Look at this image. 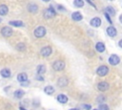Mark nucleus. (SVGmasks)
I'll return each instance as SVG.
<instances>
[{"instance_id": "nucleus-1", "label": "nucleus", "mask_w": 122, "mask_h": 110, "mask_svg": "<svg viewBox=\"0 0 122 110\" xmlns=\"http://www.w3.org/2000/svg\"><path fill=\"white\" fill-rule=\"evenodd\" d=\"M33 33H34L35 37H38V38L43 37V36L46 34V29H45L43 26H39V27H37V28L34 30Z\"/></svg>"}, {"instance_id": "nucleus-2", "label": "nucleus", "mask_w": 122, "mask_h": 110, "mask_svg": "<svg viewBox=\"0 0 122 110\" xmlns=\"http://www.w3.org/2000/svg\"><path fill=\"white\" fill-rule=\"evenodd\" d=\"M108 72H109V68H108L106 65H101V66H99V67L97 68V70H96V74H97L98 76H100V77L106 76V75L108 74Z\"/></svg>"}, {"instance_id": "nucleus-3", "label": "nucleus", "mask_w": 122, "mask_h": 110, "mask_svg": "<svg viewBox=\"0 0 122 110\" xmlns=\"http://www.w3.org/2000/svg\"><path fill=\"white\" fill-rule=\"evenodd\" d=\"M52 68L55 70V71H62L64 70L65 68V62L63 60H56L53 65H52Z\"/></svg>"}, {"instance_id": "nucleus-4", "label": "nucleus", "mask_w": 122, "mask_h": 110, "mask_svg": "<svg viewBox=\"0 0 122 110\" xmlns=\"http://www.w3.org/2000/svg\"><path fill=\"white\" fill-rule=\"evenodd\" d=\"M54 15H55V11H54V9L52 8V6H51L49 9H47V10L44 11V16H45L46 18H51V17H53Z\"/></svg>"}, {"instance_id": "nucleus-5", "label": "nucleus", "mask_w": 122, "mask_h": 110, "mask_svg": "<svg viewBox=\"0 0 122 110\" xmlns=\"http://www.w3.org/2000/svg\"><path fill=\"white\" fill-rule=\"evenodd\" d=\"M120 62V58L118 55H112L110 57H109V63L111 65H117L118 63Z\"/></svg>"}, {"instance_id": "nucleus-6", "label": "nucleus", "mask_w": 122, "mask_h": 110, "mask_svg": "<svg viewBox=\"0 0 122 110\" xmlns=\"http://www.w3.org/2000/svg\"><path fill=\"white\" fill-rule=\"evenodd\" d=\"M1 33H2L3 36L9 37V36H10L12 34V30L10 27H3L2 30H1Z\"/></svg>"}, {"instance_id": "nucleus-7", "label": "nucleus", "mask_w": 122, "mask_h": 110, "mask_svg": "<svg viewBox=\"0 0 122 110\" xmlns=\"http://www.w3.org/2000/svg\"><path fill=\"white\" fill-rule=\"evenodd\" d=\"M51 52H52V50H51V48L50 47V46H46V47H43L42 49H41V51H40V54H41V55H43V56H49L51 54Z\"/></svg>"}, {"instance_id": "nucleus-8", "label": "nucleus", "mask_w": 122, "mask_h": 110, "mask_svg": "<svg viewBox=\"0 0 122 110\" xmlns=\"http://www.w3.org/2000/svg\"><path fill=\"white\" fill-rule=\"evenodd\" d=\"M97 88H98L99 91H102V92L103 91H107L109 89V83L106 82V81H101V82L98 83Z\"/></svg>"}, {"instance_id": "nucleus-9", "label": "nucleus", "mask_w": 122, "mask_h": 110, "mask_svg": "<svg viewBox=\"0 0 122 110\" xmlns=\"http://www.w3.org/2000/svg\"><path fill=\"white\" fill-rule=\"evenodd\" d=\"M107 33H108L109 36H111V37H114V36L116 35L117 32H116V29H115L113 26H110V27L107 28Z\"/></svg>"}, {"instance_id": "nucleus-10", "label": "nucleus", "mask_w": 122, "mask_h": 110, "mask_svg": "<svg viewBox=\"0 0 122 110\" xmlns=\"http://www.w3.org/2000/svg\"><path fill=\"white\" fill-rule=\"evenodd\" d=\"M68 82H69V80H68V78H67V77H60V78L57 80V84H58V86H59V87L67 86V85H68Z\"/></svg>"}, {"instance_id": "nucleus-11", "label": "nucleus", "mask_w": 122, "mask_h": 110, "mask_svg": "<svg viewBox=\"0 0 122 110\" xmlns=\"http://www.w3.org/2000/svg\"><path fill=\"white\" fill-rule=\"evenodd\" d=\"M91 25L94 28H97L101 25V19L99 17H93L92 20H91Z\"/></svg>"}, {"instance_id": "nucleus-12", "label": "nucleus", "mask_w": 122, "mask_h": 110, "mask_svg": "<svg viewBox=\"0 0 122 110\" xmlns=\"http://www.w3.org/2000/svg\"><path fill=\"white\" fill-rule=\"evenodd\" d=\"M71 18H72L74 21H80V20H82L83 16H82V14H81L79 11H74V12L71 14Z\"/></svg>"}, {"instance_id": "nucleus-13", "label": "nucleus", "mask_w": 122, "mask_h": 110, "mask_svg": "<svg viewBox=\"0 0 122 110\" xmlns=\"http://www.w3.org/2000/svg\"><path fill=\"white\" fill-rule=\"evenodd\" d=\"M95 49H96L97 52L103 53V52L105 51V45H104V43H102V42H97L96 45H95Z\"/></svg>"}, {"instance_id": "nucleus-14", "label": "nucleus", "mask_w": 122, "mask_h": 110, "mask_svg": "<svg viewBox=\"0 0 122 110\" xmlns=\"http://www.w3.org/2000/svg\"><path fill=\"white\" fill-rule=\"evenodd\" d=\"M57 100L60 102V103H66L68 101V97L64 94H60L57 96Z\"/></svg>"}, {"instance_id": "nucleus-15", "label": "nucleus", "mask_w": 122, "mask_h": 110, "mask_svg": "<svg viewBox=\"0 0 122 110\" xmlns=\"http://www.w3.org/2000/svg\"><path fill=\"white\" fill-rule=\"evenodd\" d=\"M1 76L3 77H5V78H7V77H10V69H7V68H5V69H3L2 71H1Z\"/></svg>"}, {"instance_id": "nucleus-16", "label": "nucleus", "mask_w": 122, "mask_h": 110, "mask_svg": "<svg viewBox=\"0 0 122 110\" xmlns=\"http://www.w3.org/2000/svg\"><path fill=\"white\" fill-rule=\"evenodd\" d=\"M17 79H18V81H20V82L25 81V80H28V76H27V74H25V73H20V74H18V76H17Z\"/></svg>"}, {"instance_id": "nucleus-17", "label": "nucleus", "mask_w": 122, "mask_h": 110, "mask_svg": "<svg viewBox=\"0 0 122 110\" xmlns=\"http://www.w3.org/2000/svg\"><path fill=\"white\" fill-rule=\"evenodd\" d=\"M44 92H45L47 95H52V94L54 93V88H53L52 86H51V85L46 86V87L44 88Z\"/></svg>"}, {"instance_id": "nucleus-18", "label": "nucleus", "mask_w": 122, "mask_h": 110, "mask_svg": "<svg viewBox=\"0 0 122 110\" xmlns=\"http://www.w3.org/2000/svg\"><path fill=\"white\" fill-rule=\"evenodd\" d=\"M8 7L6 5H0V15H6L8 13Z\"/></svg>"}, {"instance_id": "nucleus-19", "label": "nucleus", "mask_w": 122, "mask_h": 110, "mask_svg": "<svg viewBox=\"0 0 122 110\" xmlns=\"http://www.w3.org/2000/svg\"><path fill=\"white\" fill-rule=\"evenodd\" d=\"M13 95H14V97H15L16 99H21V98H23V96L25 95V92H24L23 90H16Z\"/></svg>"}, {"instance_id": "nucleus-20", "label": "nucleus", "mask_w": 122, "mask_h": 110, "mask_svg": "<svg viewBox=\"0 0 122 110\" xmlns=\"http://www.w3.org/2000/svg\"><path fill=\"white\" fill-rule=\"evenodd\" d=\"M105 12L109 13V15H112V16H113V15L115 14V11H114V9H113L112 7H111V6H109V7L106 8Z\"/></svg>"}, {"instance_id": "nucleus-21", "label": "nucleus", "mask_w": 122, "mask_h": 110, "mask_svg": "<svg viewBox=\"0 0 122 110\" xmlns=\"http://www.w3.org/2000/svg\"><path fill=\"white\" fill-rule=\"evenodd\" d=\"M10 24L11 26H15V27H22V26H24L23 22L20 21V20H13V21H10Z\"/></svg>"}, {"instance_id": "nucleus-22", "label": "nucleus", "mask_w": 122, "mask_h": 110, "mask_svg": "<svg viewBox=\"0 0 122 110\" xmlns=\"http://www.w3.org/2000/svg\"><path fill=\"white\" fill-rule=\"evenodd\" d=\"M36 71H37V74L42 75V74H44L46 72V67L44 65H42V64L41 65H38L37 68H36Z\"/></svg>"}, {"instance_id": "nucleus-23", "label": "nucleus", "mask_w": 122, "mask_h": 110, "mask_svg": "<svg viewBox=\"0 0 122 110\" xmlns=\"http://www.w3.org/2000/svg\"><path fill=\"white\" fill-rule=\"evenodd\" d=\"M28 10H29L30 12H36L37 10H38V7H37L35 4H30L29 7H28Z\"/></svg>"}, {"instance_id": "nucleus-24", "label": "nucleus", "mask_w": 122, "mask_h": 110, "mask_svg": "<svg viewBox=\"0 0 122 110\" xmlns=\"http://www.w3.org/2000/svg\"><path fill=\"white\" fill-rule=\"evenodd\" d=\"M73 5L77 8H82L84 6V1L83 0H74L73 1Z\"/></svg>"}, {"instance_id": "nucleus-25", "label": "nucleus", "mask_w": 122, "mask_h": 110, "mask_svg": "<svg viewBox=\"0 0 122 110\" xmlns=\"http://www.w3.org/2000/svg\"><path fill=\"white\" fill-rule=\"evenodd\" d=\"M98 109H99V110H109V107H108V105H106V104H104V103H101V104L99 105Z\"/></svg>"}, {"instance_id": "nucleus-26", "label": "nucleus", "mask_w": 122, "mask_h": 110, "mask_svg": "<svg viewBox=\"0 0 122 110\" xmlns=\"http://www.w3.org/2000/svg\"><path fill=\"white\" fill-rule=\"evenodd\" d=\"M17 49H18L19 51L25 50V45H24V43H19V44L17 45Z\"/></svg>"}, {"instance_id": "nucleus-27", "label": "nucleus", "mask_w": 122, "mask_h": 110, "mask_svg": "<svg viewBox=\"0 0 122 110\" xmlns=\"http://www.w3.org/2000/svg\"><path fill=\"white\" fill-rule=\"evenodd\" d=\"M82 107H83L84 109H86V110H91V108H92V106H91L90 104H83Z\"/></svg>"}, {"instance_id": "nucleus-28", "label": "nucleus", "mask_w": 122, "mask_h": 110, "mask_svg": "<svg viewBox=\"0 0 122 110\" xmlns=\"http://www.w3.org/2000/svg\"><path fill=\"white\" fill-rule=\"evenodd\" d=\"M104 100H105V97H103V96H99L97 99V101H99V102H103Z\"/></svg>"}, {"instance_id": "nucleus-29", "label": "nucleus", "mask_w": 122, "mask_h": 110, "mask_svg": "<svg viewBox=\"0 0 122 110\" xmlns=\"http://www.w3.org/2000/svg\"><path fill=\"white\" fill-rule=\"evenodd\" d=\"M105 16H106V18H107V20H108V22L112 24V20H111V18H110V16H109V13H107V12H105Z\"/></svg>"}, {"instance_id": "nucleus-30", "label": "nucleus", "mask_w": 122, "mask_h": 110, "mask_svg": "<svg viewBox=\"0 0 122 110\" xmlns=\"http://www.w3.org/2000/svg\"><path fill=\"white\" fill-rule=\"evenodd\" d=\"M21 85H22V86H28V85H29V81H28V80L22 81V82H21Z\"/></svg>"}, {"instance_id": "nucleus-31", "label": "nucleus", "mask_w": 122, "mask_h": 110, "mask_svg": "<svg viewBox=\"0 0 122 110\" xmlns=\"http://www.w3.org/2000/svg\"><path fill=\"white\" fill-rule=\"evenodd\" d=\"M36 79H39V80H43L44 78H43L42 77H40V76H37V77H36Z\"/></svg>"}, {"instance_id": "nucleus-32", "label": "nucleus", "mask_w": 122, "mask_h": 110, "mask_svg": "<svg viewBox=\"0 0 122 110\" xmlns=\"http://www.w3.org/2000/svg\"><path fill=\"white\" fill-rule=\"evenodd\" d=\"M87 2H88V3H90V4H91V5H92V6L93 7V8H95V6H94V4H92V2L90 1V0H87Z\"/></svg>"}, {"instance_id": "nucleus-33", "label": "nucleus", "mask_w": 122, "mask_h": 110, "mask_svg": "<svg viewBox=\"0 0 122 110\" xmlns=\"http://www.w3.org/2000/svg\"><path fill=\"white\" fill-rule=\"evenodd\" d=\"M118 45H119V47H121V48H122V39L118 42Z\"/></svg>"}, {"instance_id": "nucleus-34", "label": "nucleus", "mask_w": 122, "mask_h": 110, "mask_svg": "<svg viewBox=\"0 0 122 110\" xmlns=\"http://www.w3.org/2000/svg\"><path fill=\"white\" fill-rule=\"evenodd\" d=\"M119 21H120V22L122 23V14H121V15L119 16Z\"/></svg>"}, {"instance_id": "nucleus-35", "label": "nucleus", "mask_w": 122, "mask_h": 110, "mask_svg": "<svg viewBox=\"0 0 122 110\" xmlns=\"http://www.w3.org/2000/svg\"><path fill=\"white\" fill-rule=\"evenodd\" d=\"M70 110H79V109H77V108H71V109H70Z\"/></svg>"}, {"instance_id": "nucleus-36", "label": "nucleus", "mask_w": 122, "mask_h": 110, "mask_svg": "<svg viewBox=\"0 0 122 110\" xmlns=\"http://www.w3.org/2000/svg\"><path fill=\"white\" fill-rule=\"evenodd\" d=\"M20 110H26L25 108H23V107H20Z\"/></svg>"}, {"instance_id": "nucleus-37", "label": "nucleus", "mask_w": 122, "mask_h": 110, "mask_svg": "<svg viewBox=\"0 0 122 110\" xmlns=\"http://www.w3.org/2000/svg\"><path fill=\"white\" fill-rule=\"evenodd\" d=\"M42 1H44V2H49L50 0H42Z\"/></svg>"}, {"instance_id": "nucleus-38", "label": "nucleus", "mask_w": 122, "mask_h": 110, "mask_svg": "<svg viewBox=\"0 0 122 110\" xmlns=\"http://www.w3.org/2000/svg\"><path fill=\"white\" fill-rule=\"evenodd\" d=\"M93 110H99V109H93Z\"/></svg>"}, {"instance_id": "nucleus-39", "label": "nucleus", "mask_w": 122, "mask_h": 110, "mask_svg": "<svg viewBox=\"0 0 122 110\" xmlns=\"http://www.w3.org/2000/svg\"><path fill=\"white\" fill-rule=\"evenodd\" d=\"M109 1H113V0H109Z\"/></svg>"}, {"instance_id": "nucleus-40", "label": "nucleus", "mask_w": 122, "mask_h": 110, "mask_svg": "<svg viewBox=\"0 0 122 110\" xmlns=\"http://www.w3.org/2000/svg\"><path fill=\"white\" fill-rule=\"evenodd\" d=\"M0 22H1V19H0Z\"/></svg>"}]
</instances>
